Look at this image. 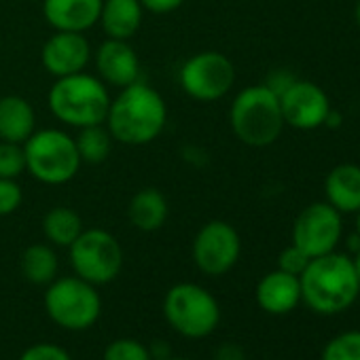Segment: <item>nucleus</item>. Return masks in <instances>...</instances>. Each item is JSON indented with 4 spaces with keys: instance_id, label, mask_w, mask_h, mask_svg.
Wrapping results in <instances>:
<instances>
[{
    "instance_id": "1",
    "label": "nucleus",
    "mask_w": 360,
    "mask_h": 360,
    "mask_svg": "<svg viewBox=\"0 0 360 360\" xmlns=\"http://www.w3.org/2000/svg\"><path fill=\"white\" fill-rule=\"evenodd\" d=\"M104 125L115 142L146 146L163 134L167 125V104L155 87L136 81L110 98Z\"/></svg>"
},
{
    "instance_id": "2",
    "label": "nucleus",
    "mask_w": 360,
    "mask_h": 360,
    "mask_svg": "<svg viewBox=\"0 0 360 360\" xmlns=\"http://www.w3.org/2000/svg\"><path fill=\"white\" fill-rule=\"evenodd\" d=\"M299 284L301 303L320 316H333L349 309L360 295L352 257L337 250L311 259L299 276Z\"/></svg>"
},
{
    "instance_id": "3",
    "label": "nucleus",
    "mask_w": 360,
    "mask_h": 360,
    "mask_svg": "<svg viewBox=\"0 0 360 360\" xmlns=\"http://www.w3.org/2000/svg\"><path fill=\"white\" fill-rule=\"evenodd\" d=\"M47 104L60 123L83 129L106 121L110 94L96 75L79 72L56 79L47 94Z\"/></svg>"
},
{
    "instance_id": "4",
    "label": "nucleus",
    "mask_w": 360,
    "mask_h": 360,
    "mask_svg": "<svg viewBox=\"0 0 360 360\" xmlns=\"http://www.w3.org/2000/svg\"><path fill=\"white\" fill-rule=\"evenodd\" d=\"M229 125L233 136L246 146L263 148L274 144L284 129L280 98L263 83L244 87L231 102Z\"/></svg>"
},
{
    "instance_id": "5",
    "label": "nucleus",
    "mask_w": 360,
    "mask_h": 360,
    "mask_svg": "<svg viewBox=\"0 0 360 360\" xmlns=\"http://www.w3.org/2000/svg\"><path fill=\"white\" fill-rule=\"evenodd\" d=\"M24 155L26 172L41 185L49 187L70 183L83 165L75 136L58 127L37 129L24 142Z\"/></svg>"
},
{
    "instance_id": "6",
    "label": "nucleus",
    "mask_w": 360,
    "mask_h": 360,
    "mask_svg": "<svg viewBox=\"0 0 360 360\" xmlns=\"http://www.w3.org/2000/svg\"><path fill=\"white\" fill-rule=\"evenodd\" d=\"M163 318L178 335L204 339L221 324V305L208 288L178 282L163 297Z\"/></svg>"
},
{
    "instance_id": "7",
    "label": "nucleus",
    "mask_w": 360,
    "mask_h": 360,
    "mask_svg": "<svg viewBox=\"0 0 360 360\" xmlns=\"http://www.w3.org/2000/svg\"><path fill=\"white\" fill-rule=\"evenodd\" d=\"M45 311L51 322L66 330H87L102 314L98 286L79 276L56 278L45 286Z\"/></svg>"
},
{
    "instance_id": "8",
    "label": "nucleus",
    "mask_w": 360,
    "mask_h": 360,
    "mask_svg": "<svg viewBox=\"0 0 360 360\" xmlns=\"http://www.w3.org/2000/svg\"><path fill=\"white\" fill-rule=\"evenodd\" d=\"M75 276L94 286L110 284L123 269V248L119 240L100 227L83 229V233L68 246Z\"/></svg>"
},
{
    "instance_id": "9",
    "label": "nucleus",
    "mask_w": 360,
    "mask_h": 360,
    "mask_svg": "<svg viewBox=\"0 0 360 360\" xmlns=\"http://www.w3.org/2000/svg\"><path fill=\"white\" fill-rule=\"evenodd\" d=\"M178 83L195 102H217L233 89L236 66L221 51H200L180 66Z\"/></svg>"
},
{
    "instance_id": "10",
    "label": "nucleus",
    "mask_w": 360,
    "mask_h": 360,
    "mask_svg": "<svg viewBox=\"0 0 360 360\" xmlns=\"http://www.w3.org/2000/svg\"><path fill=\"white\" fill-rule=\"evenodd\" d=\"M193 263L206 276L229 274L242 255V238L227 221H210L193 238Z\"/></svg>"
},
{
    "instance_id": "11",
    "label": "nucleus",
    "mask_w": 360,
    "mask_h": 360,
    "mask_svg": "<svg viewBox=\"0 0 360 360\" xmlns=\"http://www.w3.org/2000/svg\"><path fill=\"white\" fill-rule=\"evenodd\" d=\"M341 236V212H337L328 202H314L305 206L292 223V244L311 259L333 252L339 246Z\"/></svg>"
},
{
    "instance_id": "12",
    "label": "nucleus",
    "mask_w": 360,
    "mask_h": 360,
    "mask_svg": "<svg viewBox=\"0 0 360 360\" xmlns=\"http://www.w3.org/2000/svg\"><path fill=\"white\" fill-rule=\"evenodd\" d=\"M280 108L284 125H290L301 131H311L324 125L330 112V102L320 85L297 79L280 96Z\"/></svg>"
},
{
    "instance_id": "13",
    "label": "nucleus",
    "mask_w": 360,
    "mask_h": 360,
    "mask_svg": "<svg viewBox=\"0 0 360 360\" xmlns=\"http://www.w3.org/2000/svg\"><path fill=\"white\" fill-rule=\"evenodd\" d=\"M94 49L81 32H53L41 49V64L53 79L85 72Z\"/></svg>"
},
{
    "instance_id": "14",
    "label": "nucleus",
    "mask_w": 360,
    "mask_h": 360,
    "mask_svg": "<svg viewBox=\"0 0 360 360\" xmlns=\"http://www.w3.org/2000/svg\"><path fill=\"white\" fill-rule=\"evenodd\" d=\"M96 66V77L108 87H127L140 81V60L129 41L106 39L91 58Z\"/></svg>"
},
{
    "instance_id": "15",
    "label": "nucleus",
    "mask_w": 360,
    "mask_h": 360,
    "mask_svg": "<svg viewBox=\"0 0 360 360\" xmlns=\"http://www.w3.org/2000/svg\"><path fill=\"white\" fill-rule=\"evenodd\" d=\"M102 0H43V18L53 32L85 34L100 22Z\"/></svg>"
},
{
    "instance_id": "16",
    "label": "nucleus",
    "mask_w": 360,
    "mask_h": 360,
    "mask_svg": "<svg viewBox=\"0 0 360 360\" xmlns=\"http://www.w3.org/2000/svg\"><path fill=\"white\" fill-rule=\"evenodd\" d=\"M257 305L271 316H286L301 303V284L299 276L274 269L265 274L255 290Z\"/></svg>"
},
{
    "instance_id": "17",
    "label": "nucleus",
    "mask_w": 360,
    "mask_h": 360,
    "mask_svg": "<svg viewBox=\"0 0 360 360\" xmlns=\"http://www.w3.org/2000/svg\"><path fill=\"white\" fill-rule=\"evenodd\" d=\"M326 202L341 214L360 210V165L339 163L324 178Z\"/></svg>"
},
{
    "instance_id": "18",
    "label": "nucleus",
    "mask_w": 360,
    "mask_h": 360,
    "mask_svg": "<svg viewBox=\"0 0 360 360\" xmlns=\"http://www.w3.org/2000/svg\"><path fill=\"white\" fill-rule=\"evenodd\" d=\"M144 7L140 0H102L100 11V28L106 39L115 41H131L142 28Z\"/></svg>"
},
{
    "instance_id": "19",
    "label": "nucleus",
    "mask_w": 360,
    "mask_h": 360,
    "mask_svg": "<svg viewBox=\"0 0 360 360\" xmlns=\"http://www.w3.org/2000/svg\"><path fill=\"white\" fill-rule=\"evenodd\" d=\"M37 131L34 106L18 94L0 98V140L24 144Z\"/></svg>"
},
{
    "instance_id": "20",
    "label": "nucleus",
    "mask_w": 360,
    "mask_h": 360,
    "mask_svg": "<svg viewBox=\"0 0 360 360\" xmlns=\"http://www.w3.org/2000/svg\"><path fill=\"white\" fill-rule=\"evenodd\" d=\"M167 214H169L167 198L155 187H144L136 191L127 204V219L131 227L144 233L159 231L165 225Z\"/></svg>"
},
{
    "instance_id": "21",
    "label": "nucleus",
    "mask_w": 360,
    "mask_h": 360,
    "mask_svg": "<svg viewBox=\"0 0 360 360\" xmlns=\"http://www.w3.org/2000/svg\"><path fill=\"white\" fill-rule=\"evenodd\" d=\"M58 255L51 244H30L20 257L22 276L34 286H47L58 278Z\"/></svg>"
},
{
    "instance_id": "22",
    "label": "nucleus",
    "mask_w": 360,
    "mask_h": 360,
    "mask_svg": "<svg viewBox=\"0 0 360 360\" xmlns=\"http://www.w3.org/2000/svg\"><path fill=\"white\" fill-rule=\"evenodd\" d=\"M83 219L68 206H56L43 217V236L47 244L68 248L83 233Z\"/></svg>"
},
{
    "instance_id": "23",
    "label": "nucleus",
    "mask_w": 360,
    "mask_h": 360,
    "mask_svg": "<svg viewBox=\"0 0 360 360\" xmlns=\"http://www.w3.org/2000/svg\"><path fill=\"white\" fill-rule=\"evenodd\" d=\"M75 142H77L81 161L89 165H98L108 159L115 140L110 131L106 129V125L100 123V125H89V127L79 129V134L75 136Z\"/></svg>"
},
{
    "instance_id": "24",
    "label": "nucleus",
    "mask_w": 360,
    "mask_h": 360,
    "mask_svg": "<svg viewBox=\"0 0 360 360\" xmlns=\"http://www.w3.org/2000/svg\"><path fill=\"white\" fill-rule=\"evenodd\" d=\"M320 360H360V330H341L320 352Z\"/></svg>"
},
{
    "instance_id": "25",
    "label": "nucleus",
    "mask_w": 360,
    "mask_h": 360,
    "mask_svg": "<svg viewBox=\"0 0 360 360\" xmlns=\"http://www.w3.org/2000/svg\"><path fill=\"white\" fill-rule=\"evenodd\" d=\"M104 360H153L148 345H144L138 339L121 337L106 345Z\"/></svg>"
},
{
    "instance_id": "26",
    "label": "nucleus",
    "mask_w": 360,
    "mask_h": 360,
    "mask_svg": "<svg viewBox=\"0 0 360 360\" xmlns=\"http://www.w3.org/2000/svg\"><path fill=\"white\" fill-rule=\"evenodd\" d=\"M26 172L24 144L0 140V178H20Z\"/></svg>"
},
{
    "instance_id": "27",
    "label": "nucleus",
    "mask_w": 360,
    "mask_h": 360,
    "mask_svg": "<svg viewBox=\"0 0 360 360\" xmlns=\"http://www.w3.org/2000/svg\"><path fill=\"white\" fill-rule=\"evenodd\" d=\"M24 189L15 178H0V217H9L22 208Z\"/></svg>"
},
{
    "instance_id": "28",
    "label": "nucleus",
    "mask_w": 360,
    "mask_h": 360,
    "mask_svg": "<svg viewBox=\"0 0 360 360\" xmlns=\"http://www.w3.org/2000/svg\"><path fill=\"white\" fill-rule=\"evenodd\" d=\"M309 261H311V257H307L301 248L290 244L278 255V269L292 274V276H301L305 271V267L309 265Z\"/></svg>"
},
{
    "instance_id": "29",
    "label": "nucleus",
    "mask_w": 360,
    "mask_h": 360,
    "mask_svg": "<svg viewBox=\"0 0 360 360\" xmlns=\"http://www.w3.org/2000/svg\"><path fill=\"white\" fill-rule=\"evenodd\" d=\"M20 360H72V356L58 343H34L26 347L20 356Z\"/></svg>"
},
{
    "instance_id": "30",
    "label": "nucleus",
    "mask_w": 360,
    "mask_h": 360,
    "mask_svg": "<svg viewBox=\"0 0 360 360\" xmlns=\"http://www.w3.org/2000/svg\"><path fill=\"white\" fill-rule=\"evenodd\" d=\"M295 81H297V77H295L290 70H286V68H276V70L269 72V77L265 79L263 85H265L267 89H271V91L280 98Z\"/></svg>"
},
{
    "instance_id": "31",
    "label": "nucleus",
    "mask_w": 360,
    "mask_h": 360,
    "mask_svg": "<svg viewBox=\"0 0 360 360\" xmlns=\"http://www.w3.org/2000/svg\"><path fill=\"white\" fill-rule=\"evenodd\" d=\"M185 3H187V0H140V5L144 7V11L155 13V15L174 13L176 9H180Z\"/></svg>"
},
{
    "instance_id": "32",
    "label": "nucleus",
    "mask_w": 360,
    "mask_h": 360,
    "mask_svg": "<svg viewBox=\"0 0 360 360\" xmlns=\"http://www.w3.org/2000/svg\"><path fill=\"white\" fill-rule=\"evenodd\" d=\"M214 360H246V354H244L242 345H238V343H223V345H219Z\"/></svg>"
},
{
    "instance_id": "33",
    "label": "nucleus",
    "mask_w": 360,
    "mask_h": 360,
    "mask_svg": "<svg viewBox=\"0 0 360 360\" xmlns=\"http://www.w3.org/2000/svg\"><path fill=\"white\" fill-rule=\"evenodd\" d=\"M324 125H328V127H337V125H341V115H339L337 110H333V108H330V112H328V117H326Z\"/></svg>"
},
{
    "instance_id": "34",
    "label": "nucleus",
    "mask_w": 360,
    "mask_h": 360,
    "mask_svg": "<svg viewBox=\"0 0 360 360\" xmlns=\"http://www.w3.org/2000/svg\"><path fill=\"white\" fill-rule=\"evenodd\" d=\"M347 248H349L352 255H356L360 250V236L358 233H354L352 238H347Z\"/></svg>"
},
{
    "instance_id": "35",
    "label": "nucleus",
    "mask_w": 360,
    "mask_h": 360,
    "mask_svg": "<svg viewBox=\"0 0 360 360\" xmlns=\"http://www.w3.org/2000/svg\"><path fill=\"white\" fill-rule=\"evenodd\" d=\"M352 261H354V269H356V276H358V284H360V250L352 257Z\"/></svg>"
},
{
    "instance_id": "36",
    "label": "nucleus",
    "mask_w": 360,
    "mask_h": 360,
    "mask_svg": "<svg viewBox=\"0 0 360 360\" xmlns=\"http://www.w3.org/2000/svg\"><path fill=\"white\" fill-rule=\"evenodd\" d=\"M354 15H356V24H358V28H360V0L356 3V11H354Z\"/></svg>"
},
{
    "instance_id": "37",
    "label": "nucleus",
    "mask_w": 360,
    "mask_h": 360,
    "mask_svg": "<svg viewBox=\"0 0 360 360\" xmlns=\"http://www.w3.org/2000/svg\"><path fill=\"white\" fill-rule=\"evenodd\" d=\"M356 233L360 236V210L356 212Z\"/></svg>"
},
{
    "instance_id": "38",
    "label": "nucleus",
    "mask_w": 360,
    "mask_h": 360,
    "mask_svg": "<svg viewBox=\"0 0 360 360\" xmlns=\"http://www.w3.org/2000/svg\"><path fill=\"white\" fill-rule=\"evenodd\" d=\"M163 360H191V358H183V356H167Z\"/></svg>"
},
{
    "instance_id": "39",
    "label": "nucleus",
    "mask_w": 360,
    "mask_h": 360,
    "mask_svg": "<svg viewBox=\"0 0 360 360\" xmlns=\"http://www.w3.org/2000/svg\"><path fill=\"white\" fill-rule=\"evenodd\" d=\"M0 56H3V53H0Z\"/></svg>"
}]
</instances>
